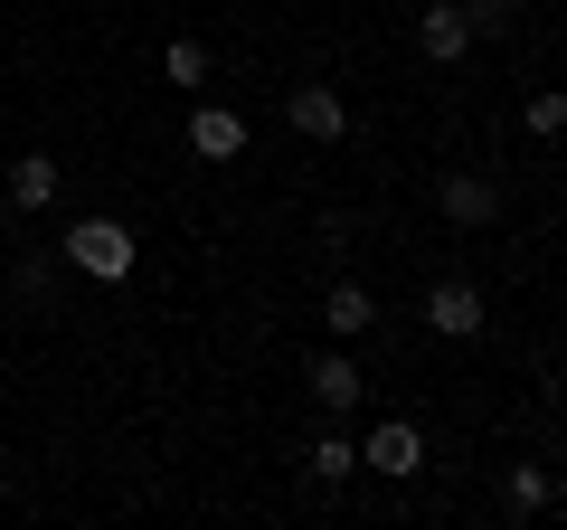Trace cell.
Here are the masks:
<instances>
[{
    "label": "cell",
    "mask_w": 567,
    "mask_h": 530,
    "mask_svg": "<svg viewBox=\"0 0 567 530\" xmlns=\"http://www.w3.org/2000/svg\"><path fill=\"white\" fill-rule=\"evenodd\" d=\"M133 256H142V246H133V227H123V218H76L58 237V265H76V275H95V285H123Z\"/></svg>",
    "instance_id": "cell-1"
},
{
    "label": "cell",
    "mask_w": 567,
    "mask_h": 530,
    "mask_svg": "<svg viewBox=\"0 0 567 530\" xmlns=\"http://www.w3.org/2000/svg\"><path fill=\"white\" fill-rule=\"evenodd\" d=\"M416 48H425L435 67L473 58V10H464V0H425V10H416Z\"/></svg>",
    "instance_id": "cell-2"
},
{
    "label": "cell",
    "mask_w": 567,
    "mask_h": 530,
    "mask_svg": "<svg viewBox=\"0 0 567 530\" xmlns=\"http://www.w3.org/2000/svg\"><path fill=\"white\" fill-rule=\"evenodd\" d=\"M425 332H445V342H473V332H483V294H473L464 275H435V285H425Z\"/></svg>",
    "instance_id": "cell-3"
},
{
    "label": "cell",
    "mask_w": 567,
    "mask_h": 530,
    "mask_svg": "<svg viewBox=\"0 0 567 530\" xmlns=\"http://www.w3.org/2000/svg\"><path fill=\"white\" fill-rule=\"evenodd\" d=\"M435 208H445L454 227H492V218H502V181H483V171H445V181H435Z\"/></svg>",
    "instance_id": "cell-4"
},
{
    "label": "cell",
    "mask_w": 567,
    "mask_h": 530,
    "mask_svg": "<svg viewBox=\"0 0 567 530\" xmlns=\"http://www.w3.org/2000/svg\"><path fill=\"white\" fill-rule=\"evenodd\" d=\"M284 114H293V133H312V143H341V133H350V104L331 95V85H293Z\"/></svg>",
    "instance_id": "cell-5"
},
{
    "label": "cell",
    "mask_w": 567,
    "mask_h": 530,
    "mask_svg": "<svg viewBox=\"0 0 567 530\" xmlns=\"http://www.w3.org/2000/svg\"><path fill=\"white\" fill-rule=\"evenodd\" d=\"M360 465H369V473H398V483H406V473H425V436L406 427V417H388V427L369 436V455H360Z\"/></svg>",
    "instance_id": "cell-6"
},
{
    "label": "cell",
    "mask_w": 567,
    "mask_h": 530,
    "mask_svg": "<svg viewBox=\"0 0 567 530\" xmlns=\"http://www.w3.org/2000/svg\"><path fill=\"white\" fill-rule=\"evenodd\" d=\"M189 152H199V162H237V152H246V114L199 104V114H189Z\"/></svg>",
    "instance_id": "cell-7"
},
{
    "label": "cell",
    "mask_w": 567,
    "mask_h": 530,
    "mask_svg": "<svg viewBox=\"0 0 567 530\" xmlns=\"http://www.w3.org/2000/svg\"><path fill=\"white\" fill-rule=\"evenodd\" d=\"M58 181H66V171L48 162V152H29V162H10V208H20V218H39V208H58Z\"/></svg>",
    "instance_id": "cell-8"
},
{
    "label": "cell",
    "mask_w": 567,
    "mask_h": 530,
    "mask_svg": "<svg viewBox=\"0 0 567 530\" xmlns=\"http://www.w3.org/2000/svg\"><path fill=\"white\" fill-rule=\"evenodd\" d=\"M10 304H29L48 323V313H58V256H39V246H29L20 265H10Z\"/></svg>",
    "instance_id": "cell-9"
},
{
    "label": "cell",
    "mask_w": 567,
    "mask_h": 530,
    "mask_svg": "<svg viewBox=\"0 0 567 530\" xmlns=\"http://www.w3.org/2000/svg\"><path fill=\"white\" fill-rule=\"evenodd\" d=\"M312 398H322V417H341V408H360V398H369V379L331 350V360H312Z\"/></svg>",
    "instance_id": "cell-10"
},
{
    "label": "cell",
    "mask_w": 567,
    "mask_h": 530,
    "mask_svg": "<svg viewBox=\"0 0 567 530\" xmlns=\"http://www.w3.org/2000/svg\"><path fill=\"white\" fill-rule=\"evenodd\" d=\"M322 323L341 332V342H360V332L379 323V304H369V285H331V294H322Z\"/></svg>",
    "instance_id": "cell-11"
},
{
    "label": "cell",
    "mask_w": 567,
    "mask_h": 530,
    "mask_svg": "<svg viewBox=\"0 0 567 530\" xmlns=\"http://www.w3.org/2000/svg\"><path fill=\"white\" fill-rule=\"evenodd\" d=\"M502 502H511V521L548 511V465H511V473H502Z\"/></svg>",
    "instance_id": "cell-12"
},
{
    "label": "cell",
    "mask_w": 567,
    "mask_h": 530,
    "mask_svg": "<svg viewBox=\"0 0 567 530\" xmlns=\"http://www.w3.org/2000/svg\"><path fill=\"white\" fill-rule=\"evenodd\" d=\"M162 77H171V85H208V48H199V39H171V48H162Z\"/></svg>",
    "instance_id": "cell-13"
},
{
    "label": "cell",
    "mask_w": 567,
    "mask_h": 530,
    "mask_svg": "<svg viewBox=\"0 0 567 530\" xmlns=\"http://www.w3.org/2000/svg\"><path fill=\"white\" fill-rule=\"evenodd\" d=\"M520 123L539 133V143H558V133H567V95H558V85H548V95H529V104H520Z\"/></svg>",
    "instance_id": "cell-14"
},
{
    "label": "cell",
    "mask_w": 567,
    "mask_h": 530,
    "mask_svg": "<svg viewBox=\"0 0 567 530\" xmlns=\"http://www.w3.org/2000/svg\"><path fill=\"white\" fill-rule=\"evenodd\" d=\"M473 10V39H511L520 29V0H464Z\"/></svg>",
    "instance_id": "cell-15"
},
{
    "label": "cell",
    "mask_w": 567,
    "mask_h": 530,
    "mask_svg": "<svg viewBox=\"0 0 567 530\" xmlns=\"http://www.w3.org/2000/svg\"><path fill=\"white\" fill-rule=\"evenodd\" d=\"M312 473H322V483H341V473H360V446H341V436H322V446H312Z\"/></svg>",
    "instance_id": "cell-16"
}]
</instances>
